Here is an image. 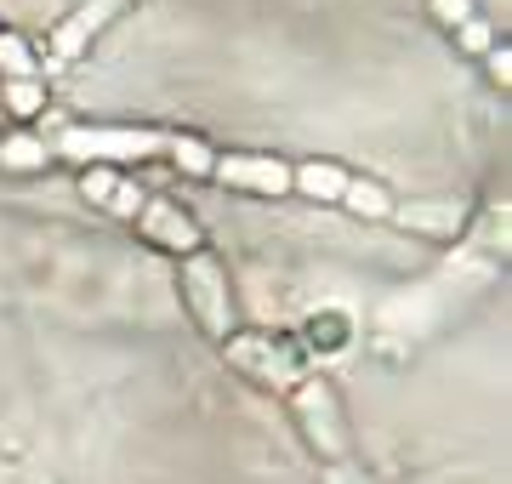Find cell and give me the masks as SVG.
Wrapping results in <instances>:
<instances>
[{
  "mask_svg": "<svg viewBox=\"0 0 512 484\" xmlns=\"http://www.w3.org/2000/svg\"><path fill=\"white\" fill-rule=\"evenodd\" d=\"M57 149L69 154V160H143V154L165 149V137H154V131H109V126H69L63 131V143Z\"/></svg>",
  "mask_w": 512,
  "mask_h": 484,
  "instance_id": "6da1fadb",
  "label": "cell"
},
{
  "mask_svg": "<svg viewBox=\"0 0 512 484\" xmlns=\"http://www.w3.org/2000/svg\"><path fill=\"white\" fill-rule=\"evenodd\" d=\"M183 285H188V297H194V308H200L205 331H211V336H228V285H222L217 262L188 257V262H183Z\"/></svg>",
  "mask_w": 512,
  "mask_h": 484,
  "instance_id": "7a4b0ae2",
  "label": "cell"
},
{
  "mask_svg": "<svg viewBox=\"0 0 512 484\" xmlns=\"http://www.w3.org/2000/svg\"><path fill=\"white\" fill-rule=\"evenodd\" d=\"M211 177H222V183H234V188H256V194H285L291 188V166L268 160V154H222L217 166H211Z\"/></svg>",
  "mask_w": 512,
  "mask_h": 484,
  "instance_id": "3957f363",
  "label": "cell"
},
{
  "mask_svg": "<svg viewBox=\"0 0 512 484\" xmlns=\"http://www.w3.org/2000/svg\"><path fill=\"white\" fill-rule=\"evenodd\" d=\"M296 416H302L308 439L325 450V456H336V450H342V422H336V399H330V388L302 382V388H296Z\"/></svg>",
  "mask_w": 512,
  "mask_h": 484,
  "instance_id": "277c9868",
  "label": "cell"
},
{
  "mask_svg": "<svg viewBox=\"0 0 512 484\" xmlns=\"http://www.w3.org/2000/svg\"><path fill=\"white\" fill-rule=\"evenodd\" d=\"M137 228H143L148 240H160L165 251H194V245H200V228L188 223V217H183L171 200H143V211H137Z\"/></svg>",
  "mask_w": 512,
  "mask_h": 484,
  "instance_id": "5b68a950",
  "label": "cell"
},
{
  "mask_svg": "<svg viewBox=\"0 0 512 484\" xmlns=\"http://www.w3.org/2000/svg\"><path fill=\"white\" fill-rule=\"evenodd\" d=\"M120 6H126V0H92V6H80V12L57 29V57H74L80 46H86V35H92V29H103Z\"/></svg>",
  "mask_w": 512,
  "mask_h": 484,
  "instance_id": "8992f818",
  "label": "cell"
},
{
  "mask_svg": "<svg viewBox=\"0 0 512 484\" xmlns=\"http://www.w3.org/2000/svg\"><path fill=\"white\" fill-rule=\"evenodd\" d=\"M291 188H302V194H313V200H342L348 171L325 166V160H308V166H291Z\"/></svg>",
  "mask_w": 512,
  "mask_h": 484,
  "instance_id": "52a82bcc",
  "label": "cell"
},
{
  "mask_svg": "<svg viewBox=\"0 0 512 484\" xmlns=\"http://www.w3.org/2000/svg\"><path fill=\"white\" fill-rule=\"evenodd\" d=\"M0 166H18V171H35L46 166V143H35V137H0Z\"/></svg>",
  "mask_w": 512,
  "mask_h": 484,
  "instance_id": "ba28073f",
  "label": "cell"
},
{
  "mask_svg": "<svg viewBox=\"0 0 512 484\" xmlns=\"http://www.w3.org/2000/svg\"><path fill=\"white\" fill-rule=\"evenodd\" d=\"M165 149H171V160H177L183 171H194V177H211V166H217V154L205 149L200 137H171Z\"/></svg>",
  "mask_w": 512,
  "mask_h": 484,
  "instance_id": "9c48e42d",
  "label": "cell"
},
{
  "mask_svg": "<svg viewBox=\"0 0 512 484\" xmlns=\"http://www.w3.org/2000/svg\"><path fill=\"white\" fill-rule=\"evenodd\" d=\"M342 205H353V211H365V217H387L393 211V200H387L376 183H359V177H348V188H342Z\"/></svg>",
  "mask_w": 512,
  "mask_h": 484,
  "instance_id": "30bf717a",
  "label": "cell"
},
{
  "mask_svg": "<svg viewBox=\"0 0 512 484\" xmlns=\"http://www.w3.org/2000/svg\"><path fill=\"white\" fill-rule=\"evenodd\" d=\"M0 69L12 80H35V57H29V46L18 35H0Z\"/></svg>",
  "mask_w": 512,
  "mask_h": 484,
  "instance_id": "8fae6325",
  "label": "cell"
},
{
  "mask_svg": "<svg viewBox=\"0 0 512 484\" xmlns=\"http://www.w3.org/2000/svg\"><path fill=\"white\" fill-rule=\"evenodd\" d=\"M404 223L410 228H433V234H456V211H444V205H410Z\"/></svg>",
  "mask_w": 512,
  "mask_h": 484,
  "instance_id": "7c38bea8",
  "label": "cell"
},
{
  "mask_svg": "<svg viewBox=\"0 0 512 484\" xmlns=\"http://www.w3.org/2000/svg\"><path fill=\"white\" fill-rule=\"evenodd\" d=\"M308 342H313V348H342V342H348V319H342V314L313 319V325H308Z\"/></svg>",
  "mask_w": 512,
  "mask_h": 484,
  "instance_id": "4fadbf2b",
  "label": "cell"
},
{
  "mask_svg": "<svg viewBox=\"0 0 512 484\" xmlns=\"http://www.w3.org/2000/svg\"><path fill=\"white\" fill-rule=\"evenodd\" d=\"M6 103L18 114H35L40 103H46V86H40V80H6Z\"/></svg>",
  "mask_w": 512,
  "mask_h": 484,
  "instance_id": "5bb4252c",
  "label": "cell"
},
{
  "mask_svg": "<svg viewBox=\"0 0 512 484\" xmlns=\"http://www.w3.org/2000/svg\"><path fill=\"white\" fill-rule=\"evenodd\" d=\"M456 35H461V46H467V52H490V46H495V40H490V23H484V18H467Z\"/></svg>",
  "mask_w": 512,
  "mask_h": 484,
  "instance_id": "9a60e30c",
  "label": "cell"
},
{
  "mask_svg": "<svg viewBox=\"0 0 512 484\" xmlns=\"http://www.w3.org/2000/svg\"><path fill=\"white\" fill-rule=\"evenodd\" d=\"M114 183H120V177H114V171H86V200H97V205H109V194H114Z\"/></svg>",
  "mask_w": 512,
  "mask_h": 484,
  "instance_id": "2e32d148",
  "label": "cell"
},
{
  "mask_svg": "<svg viewBox=\"0 0 512 484\" xmlns=\"http://www.w3.org/2000/svg\"><path fill=\"white\" fill-rule=\"evenodd\" d=\"M109 211H120V217H137L143 211V194L131 183H114V194H109Z\"/></svg>",
  "mask_w": 512,
  "mask_h": 484,
  "instance_id": "e0dca14e",
  "label": "cell"
},
{
  "mask_svg": "<svg viewBox=\"0 0 512 484\" xmlns=\"http://www.w3.org/2000/svg\"><path fill=\"white\" fill-rule=\"evenodd\" d=\"M433 12H439V23H450V29H461V23L473 18V0H433Z\"/></svg>",
  "mask_w": 512,
  "mask_h": 484,
  "instance_id": "ac0fdd59",
  "label": "cell"
},
{
  "mask_svg": "<svg viewBox=\"0 0 512 484\" xmlns=\"http://www.w3.org/2000/svg\"><path fill=\"white\" fill-rule=\"evenodd\" d=\"M484 57H490V75L501 80V86H507V80H512V52H507V46H490Z\"/></svg>",
  "mask_w": 512,
  "mask_h": 484,
  "instance_id": "d6986e66",
  "label": "cell"
}]
</instances>
